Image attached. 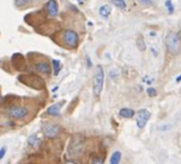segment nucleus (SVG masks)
Here are the masks:
<instances>
[{
	"label": "nucleus",
	"mask_w": 181,
	"mask_h": 164,
	"mask_svg": "<svg viewBox=\"0 0 181 164\" xmlns=\"http://www.w3.org/2000/svg\"><path fill=\"white\" fill-rule=\"evenodd\" d=\"M105 83V71L101 65L96 66L95 76H94V84H93V94L96 98H98L104 88Z\"/></svg>",
	"instance_id": "nucleus-1"
},
{
	"label": "nucleus",
	"mask_w": 181,
	"mask_h": 164,
	"mask_svg": "<svg viewBox=\"0 0 181 164\" xmlns=\"http://www.w3.org/2000/svg\"><path fill=\"white\" fill-rule=\"evenodd\" d=\"M84 148V140L81 135H75L68 144V154L71 157H77L81 155Z\"/></svg>",
	"instance_id": "nucleus-2"
},
{
	"label": "nucleus",
	"mask_w": 181,
	"mask_h": 164,
	"mask_svg": "<svg viewBox=\"0 0 181 164\" xmlns=\"http://www.w3.org/2000/svg\"><path fill=\"white\" fill-rule=\"evenodd\" d=\"M62 38H63V42L68 48H76L79 44V35L76 31L74 30H71V29H66L64 30L63 32V35H62Z\"/></svg>",
	"instance_id": "nucleus-3"
},
{
	"label": "nucleus",
	"mask_w": 181,
	"mask_h": 164,
	"mask_svg": "<svg viewBox=\"0 0 181 164\" xmlns=\"http://www.w3.org/2000/svg\"><path fill=\"white\" fill-rule=\"evenodd\" d=\"M7 114L14 119H23L29 114V109L24 105H11L7 109Z\"/></svg>",
	"instance_id": "nucleus-4"
},
{
	"label": "nucleus",
	"mask_w": 181,
	"mask_h": 164,
	"mask_svg": "<svg viewBox=\"0 0 181 164\" xmlns=\"http://www.w3.org/2000/svg\"><path fill=\"white\" fill-rule=\"evenodd\" d=\"M166 47L172 54H178L180 49V41L177 34H175V33L168 34V37H166Z\"/></svg>",
	"instance_id": "nucleus-5"
},
{
	"label": "nucleus",
	"mask_w": 181,
	"mask_h": 164,
	"mask_svg": "<svg viewBox=\"0 0 181 164\" xmlns=\"http://www.w3.org/2000/svg\"><path fill=\"white\" fill-rule=\"evenodd\" d=\"M60 127L55 124L46 123L43 127V133L47 139H54L59 135L60 133Z\"/></svg>",
	"instance_id": "nucleus-6"
},
{
	"label": "nucleus",
	"mask_w": 181,
	"mask_h": 164,
	"mask_svg": "<svg viewBox=\"0 0 181 164\" xmlns=\"http://www.w3.org/2000/svg\"><path fill=\"white\" fill-rule=\"evenodd\" d=\"M149 118H150V112L148 110L146 109L140 110L138 112V116H136V126L140 128V129H143L146 126Z\"/></svg>",
	"instance_id": "nucleus-7"
},
{
	"label": "nucleus",
	"mask_w": 181,
	"mask_h": 164,
	"mask_svg": "<svg viewBox=\"0 0 181 164\" xmlns=\"http://www.w3.org/2000/svg\"><path fill=\"white\" fill-rule=\"evenodd\" d=\"M46 9L48 14L52 17H55L59 14V8H58V3L55 0H49L46 4Z\"/></svg>",
	"instance_id": "nucleus-8"
},
{
	"label": "nucleus",
	"mask_w": 181,
	"mask_h": 164,
	"mask_svg": "<svg viewBox=\"0 0 181 164\" xmlns=\"http://www.w3.org/2000/svg\"><path fill=\"white\" fill-rule=\"evenodd\" d=\"M35 68L36 71H38L40 73L50 75L51 74V67H50V64L46 61H41V62L35 64Z\"/></svg>",
	"instance_id": "nucleus-9"
},
{
	"label": "nucleus",
	"mask_w": 181,
	"mask_h": 164,
	"mask_svg": "<svg viewBox=\"0 0 181 164\" xmlns=\"http://www.w3.org/2000/svg\"><path fill=\"white\" fill-rule=\"evenodd\" d=\"M61 108H62V104H61V102H57V104L52 105L51 107H49L48 109H47V114L57 117V116L60 115Z\"/></svg>",
	"instance_id": "nucleus-10"
},
{
	"label": "nucleus",
	"mask_w": 181,
	"mask_h": 164,
	"mask_svg": "<svg viewBox=\"0 0 181 164\" xmlns=\"http://www.w3.org/2000/svg\"><path fill=\"white\" fill-rule=\"evenodd\" d=\"M111 14V8L110 5L108 4H105V5H101L99 8V15L101 16L102 18H105L107 19Z\"/></svg>",
	"instance_id": "nucleus-11"
},
{
	"label": "nucleus",
	"mask_w": 181,
	"mask_h": 164,
	"mask_svg": "<svg viewBox=\"0 0 181 164\" xmlns=\"http://www.w3.org/2000/svg\"><path fill=\"white\" fill-rule=\"evenodd\" d=\"M134 114H135L134 111L131 109H128V108H124V109L119 111V115L124 118H131L134 116Z\"/></svg>",
	"instance_id": "nucleus-12"
},
{
	"label": "nucleus",
	"mask_w": 181,
	"mask_h": 164,
	"mask_svg": "<svg viewBox=\"0 0 181 164\" xmlns=\"http://www.w3.org/2000/svg\"><path fill=\"white\" fill-rule=\"evenodd\" d=\"M121 159H122V152L115 151V152H113L112 156H111L110 163L111 164H118L119 162H121Z\"/></svg>",
	"instance_id": "nucleus-13"
},
{
	"label": "nucleus",
	"mask_w": 181,
	"mask_h": 164,
	"mask_svg": "<svg viewBox=\"0 0 181 164\" xmlns=\"http://www.w3.org/2000/svg\"><path fill=\"white\" fill-rule=\"evenodd\" d=\"M111 2H112L116 8H118V9L121 10L126 9V1H125V0H112Z\"/></svg>",
	"instance_id": "nucleus-14"
},
{
	"label": "nucleus",
	"mask_w": 181,
	"mask_h": 164,
	"mask_svg": "<svg viewBox=\"0 0 181 164\" xmlns=\"http://www.w3.org/2000/svg\"><path fill=\"white\" fill-rule=\"evenodd\" d=\"M28 143L30 144L31 146H36L38 143H40V139H38L36 135H30L29 139H28Z\"/></svg>",
	"instance_id": "nucleus-15"
},
{
	"label": "nucleus",
	"mask_w": 181,
	"mask_h": 164,
	"mask_svg": "<svg viewBox=\"0 0 181 164\" xmlns=\"http://www.w3.org/2000/svg\"><path fill=\"white\" fill-rule=\"evenodd\" d=\"M52 66H54V75H58L61 71V63L58 60H52Z\"/></svg>",
	"instance_id": "nucleus-16"
},
{
	"label": "nucleus",
	"mask_w": 181,
	"mask_h": 164,
	"mask_svg": "<svg viewBox=\"0 0 181 164\" xmlns=\"http://www.w3.org/2000/svg\"><path fill=\"white\" fill-rule=\"evenodd\" d=\"M30 0H15V4H16V7H18V8H23L25 5H27V3Z\"/></svg>",
	"instance_id": "nucleus-17"
},
{
	"label": "nucleus",
	"mask_w": 181,
	"mask_h": 164,
	"mask_svg": "<svg viewBox=\"0 0 181 164\" xmlns=\"http://www.w3.org/2000/svg\"><path fill=\"white\" fill-rule=\"evenodd\" d=\"M165 7H166V9H167V11L169 12V14H172L173 11H174V5H173L171 0H166V1H165Z\"/></svg>",
	"instance_id": "nucleus-18"
},
{
	"label": "nucleus",
	"mask_w": 181,
	"mask_h": 164,
	"mask_svg": "<svg viewBox=\"0 0 181 164\" xmlns=\"http://www.w3.org/2000/svg\"><path fill=\"white\" fill-rule=\"evenodd\" d=\"M146 92H147V94H148L149 96H151V97L157 96V94H158V92H157V90H156L155 88H148Z\"/></svg>",
	"instance_id": "nucleus-19"
},
{
	"label": "nucleus",
	"mask_w": 181,
	"mask_h": 164,
	"mask_svg": "<svg viewBox=\"0 0 181 164\" xmlns=\"http://www.w3.org/2000/svg\"><path fill=\"white\" fill-rule=\"evenodd\" d=\"M138 45H139V48L141 49V50H145V43H144V40H143V37H139V40H138Z\"/></svg>",
	"instance_id": "nucleus-20"
},
{
	"label": "nucleus",
	"mask_w": 181,
	"mask_h": 164,
	"mask_svg": "<svg viewBox=\"0 0 181 164\" xmlns=\"http://www.w3.org/2000/svg\"><path fill=\"white\" fill-rule=\"evenodd\" d=\"M139 1H140L141 3L146 4V5H150V4H152V1H151V0H139Z\"/></svg>",
	"instance_id": "nucleus-21"
},
{
	"label": "nucleus",
	"mask_w": 181,
	"mask_h": 164,
	"mask_svg": "<svg viewBox=\"0 0 181 164\" xmlns=\"http://www.w3.org/2000/svg\"><path fill=\"white\" fill-rule=\"evenodd\" d=\"M92 163H99V164H101V163H104V159H99V158H97V159H94V160H92Z\"/></svg>",
	"instance_id": "nucleus-22"
},
{
	"label": "nucleus",
	"mask_w": 181,
	"mask_h": 164,
	"mask_svg": "<svg viewBox=\"0 0 181 164\" xmlns=\"http://www.w3.org/2000/svg\"><path fill=\"white\" fill-rule=\"evenodd\" d=\"M5 151H7V149H5L4 147H3V148H1V149H0V160H1L2 158L4 157V155H5Z\"/></svg>",
	"instance_id": "nucleus-23"
},
{
	"label": "nucleus",
	"mask_w": 181,
	"mask_h": 164,
	"mask_svg": "<svg viewBox=\"0 0 181 164\" xmlns=\"http://www.w3.org/2000/svg\"><path fill=\"white\" fill-rule=\"evenodd\" d=\"M176 81H177V82H180V81H181V76H179V77L177 78V79H176Z\"/></svg>",
	"instance_id": "nucleus-24"
},
{
	"label": "nucleus",
	"mask_w": 181,
	"mask_h": 164,
	"mask_svg": "<svg viewBox=\"0 0 181 164\" xmlns=\"http://www.w3.org/2000/svg\"><path fill=\"white\" fill-rule=\"evenodd\" d=\"M1 101H2V96L0 95V104H1Z\"/></svg>",
	"instance_id": "nucleus-25"
},
{
	"label": "nucleus",
	"mask_w": 181,
	"mask_h": 164,
	"mask_svg": "<svg viewBox=\"0 0 181 164\" xmlns=\"http://www.w3.org/2000/svg\"><path fill=\"white\" fill-rule=\"evenodd\" d=\"M78 1H79L80 3H83V0H78Z\"/></svg>",
	"instance_id": "nucleus-26"
}]
</instances>
